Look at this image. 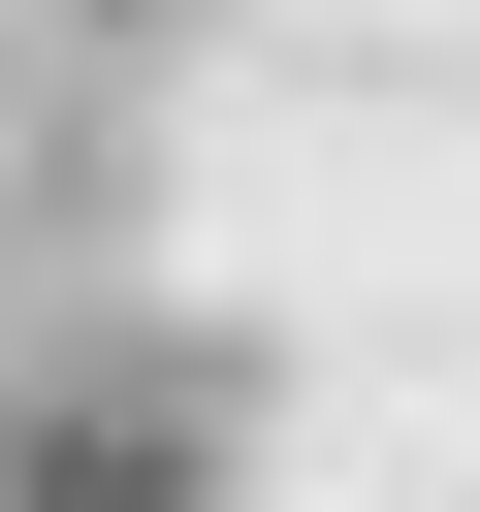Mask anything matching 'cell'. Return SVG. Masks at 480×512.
I'll use <instances>...</instances> for the list:
<instances>
[{
  "instance_id": "6da1fadb",
  "label": "cell",
  "mask_w": 480,
  "mask_h": 512,
  "mask_svg": "<svg viewBox=\"0 0 480 512\" xmlns=\"http://www.w3.org/2000/svg\"><path fill=\"white\" fill-rule=\"evenodd\" d=\"M0 512H224V480H192L160 384H96V416H0Z\"/></svg>"
}]
</instances>
